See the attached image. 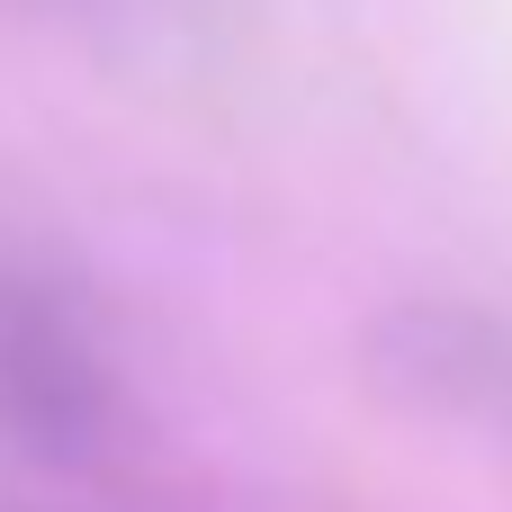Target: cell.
I'll return each mask as SVG.
<instances>
[{
	"label": "cell",
	"mask_w": 512,
	"mask_h": 512,
	"mask_svg": "<svg viewBox=\"0 0 512 512\" xmlns=\"http://www.w3.org/2000/svg\"><path fill=\"white\" fill-rule=\"evenodd\" d=\"M117 414L126 396L90 306L36 261H0V441L81 468L108 450Z\"/></svg>",
	"instance_id": "1"
},
{
	"label": "cell",
	"mask_w": 512,
	"mask_h": 512,
	"mask_svg": "<svg viewBox=\"0 0 512 512\" xmlns=\"http://www.w3.org/2000/svg\"><path fill=\"white\" fill-rule=\"evenodd\" d=\"M369 369L405 414L512 459V306H405L369 333Z\"/></svg>",
	"instance_id": "2"
}]
</instances>
